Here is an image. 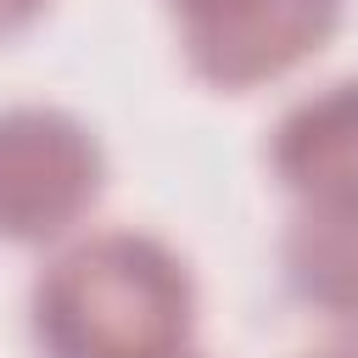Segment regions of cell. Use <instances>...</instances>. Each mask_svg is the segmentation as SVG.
Here are the masks:
<instances>
[{"instance_id":"6","label":"cell","mask_w":358,"mask_h":358,"mask_svg":"<svg viewBox=\"0 0 358 358\" xmlns=\"http://www.w3.org/2000/svg\"><path fill=\"white\" fill-rule=\"evenodd\" d=\"M39 11H45V0H0V39L22 34V28H28Z\"/></svg>"},{"instance_id":"3","label":"cell","mask_w":358,"mask_h":358,"mask_svg":"<svg viewBox=\"0 0 358 358\" xmlns=\"http://www.w3.org/2000/svg\"><path fill=\"white\" fill-rule=\"evenodd\" d=\"M347 0H179V50L213 90H257L341 28Z\"/></svg>"},{"instance_id":"5","label":"cell","mask_w":358,"mask_h":358,"mask_svg":"<svg viewBox=\"0 0 358 358\" xmlns=\"http://www.w3.org/2000/svg\"><path fill=\"white\" fill-rule=\"evenodd\" d=\"M268 173L280 190L324 196L358 185V73L302 95L268 134Z\"/></svg>"},{"instance_id":"8","label":"cell","mask_w":358,"mask_h":358,"mask_svg":"<svg viewBox=\"0 0 358 358\" xmlns=\"http://www.w3.org/2000/svg\"><path fill=\"white\" fill-rule=\"evenodd\" d=\"M179 358H196V352H179Z\"/></svg>"},{"instance_id":"7","label":"cell","mask_w":358,"mask_h":358,"mask_svg":"<svg viewBox=\"0 0 358 358\" xmlns=\"http://www.w3.org/2000/svg\"><path fill=\"white\" fill-rule=\"evenodd\" d=\"M302 358H358V330H347V336H336V341H324V347H313Z\"/></svg>"},{"instance_id":"9","label":"cell","mask_w":358,"mask_h":358,"mask_svg":"<svg viewBox=\"0 0 358 358\" xmlns=\"http://www.w3.org/2000/svg\"><path fill=\"white\" fill-rule=\"evenodd\" d=\"M168 6H179V0H168Z\"/></svg>"},{"instance_id":"2","label":"cell","mask_w":358,"mask_h":358,"mask_svg":"<svg viewBox=\"0 0 358 358\" xmlns=\"http://www.w3.org/2000/svg\"><path fill=\"white\" fill-rule=\"evenodd\" d=\"M106 190L95 129L62 106H0V241L50 246L73 235Z\"/></svg>"},{"instance_id":"1","label":"cell","mask_w":358,"mask_h":358,"mask_svg":"<svg viewBox=\"0 0 358 358\" xmlns=\"http://www.w3.org/2000/svg\"><path fill=\"white\" fill-rule=\"evenodd\" d=\"M28 330L39 358H179L196 330V280L168 241L101 229L39 268Z\"/></svg>"},{"instance_id":"4","label":"cell","mask_w":358,"mask_h":358,"mask_svg":"<svg viewBox=\"0 0 358 358\" xmlns=\"http://www.w3.org/2000/svg\"><path fill=\"white\" fill-rule=\"evenodd\" d=\"M280 268L296 302L358 330V185L296 201L280 241Z\"/></svg>"}]
</instances>
